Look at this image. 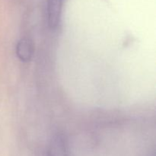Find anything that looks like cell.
Wrapping results in <instances>:
<instances>
[{
    "label": "cell",
    "mask_w": 156,
    "mask_h": 156,
    "mask_svg": "<svg viewBox=\"0 0 156 156\" xmlns=\"http://www.w3.org/2000/svg\"><path fill=\"white\" fill-rule=\"evenodd\" d=\"M63 0H47V15L49 25L54 28L59 24Z\"/></svg>",
    "instance_id": "6da1fadb"
},
{
    "label": "cell",
    "mask_w": 156,
    "mask_h": 156,
    "mask_svg": "<svg viewBox=\"0 0 156 156\" xmlns=\"http://www.w3.org/2000/svg\"><path fill=\"white\" fill-rule=\"evenodd\" d=\"M47 156H69L66 141L61 136H56L52 140Z\"/></svg>",
    "instance_id": "7a4b0ae2"
},
{
    "label": "cell",
    "mask_w": 156,
    "mask_h": 156,
    "mask_svg": "<svg viewBox=\"0 0 156 156\" xmlns=\"http://www.w3.org/2000/svg\"><path fill=\"white\" fill-rule=\"evenodd\" d=\"M33 53V47L28 39L23 38L16 46V54L20 60L27 62L31 59Z\"/></svg>",
    "instance_id": "3957f363"
}]
</instances>
